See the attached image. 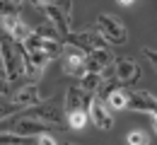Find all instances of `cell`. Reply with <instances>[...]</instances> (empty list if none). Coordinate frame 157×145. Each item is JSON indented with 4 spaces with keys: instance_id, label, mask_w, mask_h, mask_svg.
<instances>
[{
    "instance_id": "obj_1",
    "label": "cell",
    "mask_w": 157,
    "mask_h": 145,
    "mask_svg": "<svg viewBox=\"0 0 157 145\" xmlns=\"http://www.w3.org/2000/svg\"><path fill=\"white\" fill-rule=\"evenodd\" d=\"M0 61L5 68V78L10 85L24 82V46L22 41H15L12 36H0Z\"/></svg>"
},
{
    "instance_id": "obj_2",
    "label": "cell",
    "mask_w": 157,
    "mask_h": 145,
    "mask_svg": "<svg viewBox=\"0 0 157 145\" xmlns=\"http://www.w3.org/2000/svg\"><path fill=\"white\" fill-rule=\"evenodd\" d=\"M97 32L104 36L106 44H114V46H121L128 39V32H126V24L118 20L116 15H109V12H101L97 17Z\"/></svg>"
},
{
    "instance_id": "obj_3",
    "label": "cell",
    "mask_w": 157,
    "mask_h": 145,
    "mask_svg": "<svg viewBox=\"0 0 157 145\" xmlns=\"http://www.w3.org/2000/svg\"><path fill=\"white\" fill-rule=\"evenodd\" d=\"M85 51L73 46V44H65L63 46V53H60V63H63V73L70 75V78H82L87 73L85 68Z\"/></svg>"
},
{
    "instance_id": "obj_4",
    "label": "cell",
    "mask_w": 157,
    "mask_h": 145,
    "mask_svg": "<svg viewBox=\"0 0 157 145\" xmlns=\"http://www.w3.org/2000/svg\"><path fill=\"white\" fill-rule=\"evenodd\" d=\"M87 114H90V121L101 128V131H111L114 128V114H111V109L106 106V102L97 97V94H92V99L87 104Z\"/></svg>"
},
{
    "instance_id": "obj_5",
    "label": "cell",
    "mask_w": 157,
    "mask_h": 145,
    "mask_svg": "<svg viewBox=\"0 0 157 145\" xmlns=\"http://www.w3.org/2000/svg\"><path fill=\"white\" fill-rule=\"evenodd\" d=\"M65 44L78 46V48H82L85 53H87V51H94V48H99V46H109V44L104 41V36L97 32V27H94V29H80V32H70V34L65 36Z\"/></svg>"
},
{
    "instance_id": "obj_6",
    "label": "cell",
    "mask_w": 157,
    "mask_h": 145,
    "mask_svg": "<svg viewBox=\"0 0 157 145\" xmlns=\"http://www.w3.org/2000/svg\"><path fill=\"white\" fill-rule=\"evenodd\" d=\"M126 109L157 116V97L150 94V92H145V90H128V106Z\"/></svg>"
},
{
    "instance_id": "obj_7",
    "label": "cell",
    "mask_w": 157,
    "mask_h": 145,
    "mask_svg": "<svg viewBox=\"0 0 157 145\" xmlns=\"http://www.w3.org/2000/svg\"><path fill=\"white\" fill-rule=\"evenodd\" d=\"M114 75L121 85H133L140 78V65L136 63V58H114Z\"/></svg>"
},
{
    "instance_id": "obj_8",
    "label": "cell",
    "mask_w": 157,
    "mask_h": 145,
    "mask_svg": "<svg viewBox=\"0 0 157 145\" xmlns=\"http://www.w3.org/2000/svg\"><path fill=\"white\" fill-rule=\"evenodd\" d=\"M10 99L17 104L20 109H24V106H34V104H39L41 102V94H39L36 82L24 80V85H20L17 90H12V92H10Z\"/></svg>"
},
{
    "instance_id": "obj_9",
    "label": "cell",
    "mask_w": 157,
    "mask_h": 145,
    "mask_svg": "<svg viewBox=\"0 0 157 145\" xmlns=\"http://www.w3.org/2000/svg\"><path fill=\"white\" fill-rule=\"evenodd\" d=\"M0 27H2V32H5L7 36H12L15 41H24V39L32 34L29 24H24V22L20 20V12H12V15L0 17Z\"/></svg>"
},
{
    "instance_id": "obj_10",
    "label": "cell",
    "mask_w": 157,
    "mask_h": 145,
    "mask_svg": "<svg viewBox=\"0 0 157 145\" xmlns=\"http://www.w3.org/2000/svg\"><path fill=\"white\" fill-rule=\"evenodd\" d=\"M111 63H114V51L109 46H99L94 51H87V56H85V68L92 73H101Z\"/></svg>"
},
{
    "instance_id": "obj_11",
    "label": "cell",
    "mask_w": 157,
    "mask_h": 145,
    "mask_svg": "<svg viewBox=\"0 0 157 145\" xmlns=\"http://www.w3.org/2000/svg\"><path fill=\"white\" fill-rule=\"evenodd\" d=\"M90 99H92V94H87L80 85L68 87V92H65V102H63V109H65V114H68V111H75V109H87Z\"/></svg>"
},
{
    "instance_id": "obj_12",
    "label": "cell",
    "mask_w": 157,
    "mask_h": 145,
    "mask_svg": "<svg viewBox=\"0 0 157 145\" xmlns=\"http://www.w3.org/2000/svg\"><path fill=\"white\" fill-rule=\"evenodd\" d=\"M104 102H106V106L111 109V111H118V109H126L128 106V87L126 85H118V87H114L106 97H104Z\"/></svg>"
},
{
    "instance_id": "obj_13",
    "label": "cell",
    "mask_w": 157,
    "mask_h": 145,
    "mask_svg": "<svg viewBox=\"0 0 157 145\" xmlns=\"http://www.w3.org/2000/svg\"><path fill=\"white\" fill-rule=\"evenodd\" d=\"M87 121H90L87 109H75V111H68V114H65V124H68V128H73V131L85 128Z\"/></svg>"
},
{
    "instance_id": "obj_14",
    "label": "cell",
    "mask_w": 157,
    "mask_h": 145,
    "mask_svg": "<svg viewBox=\"0 0 157 145\" xmlns=\"http://www.w3.org/2000/svg\"><path fill=\"white\" fill-rule=\"evenodd\" d=\"M78 85L87 92V94H97L99 85H101V75H99V73H92V70H87L82 78H78Z\"/></svg>"
},
{
    "instance_id": "obj_15",
    "label": "cell",
    "mask_w": 157,
    "mask_h": 145,
    "mask_svg": "<svg viewBox=\"0 0 157 145\" xmlns=\"http://www.w3.org/2000/svg\"><path fill=\"white\" fill-rule=\"evenodd\" d=\"M29 5H34L36 10L46 7V5H58L65 15H73V0H29Z\"/></svg>"
},
{
    "instance_id": "obj_16",
    "label": "cell",
    "mask_w": 157,
    "mask_h": 145,
    "mask_svg": "<svg viewBox=\"0 0 157 145\" xmlns=\"http://www.w3.org/2000/svg\"><path fill=\"white\" fill-rule=\"evenodd\" d=\"M20 111V106L12 102L7 94H0V119H5V116H12V114H17Z\"/></svg>"
},
{
    "instance_id": "obj_17",
    "label": "cell",
    "mask_w": 157,
    "mask_h": 145,
    "mask_svg": "<svg viewBox=\"0 0 157 145\" xmlns=\"http://www.w3.org/2000/svg\"><path fill=\"white\" fill-rule=\"evenodd\" d=\"M126 143H131V145H145V143H150V138H147L143 131H133V133H128Z\"/></svg>"
},
{
    "instance_id": "obj_18",
    "label": "cell",
    "mask_w": 157,
    "mask_h": 145,
    "mask_svg": "<svg viewBox=\"0 0 157 145\" xmlns=\"http://www.w3.org/2000/svg\"><path fill=\"white\" fill-rule=\"evenodd\" d=\"M12 12H20V5L12 2V0H0V17L12 15Z\"/></svg>"
},
{
    "instance_id": "obj_19",
    "label": "cell",
    "mask_w": 157,
    "mask_h": 145,
    "mask_svg": "<svg viewBox=\"0 0 157 145\" xmlns=\"http://www.w3.org/2000/svg\"><path fill=\"white\" fill-rule=\"evenodd\" d=\"M0 94H10V82H7V78H5L2 61H0Z\"/></svg>"
},
{
    "instance_id": "obj_20",
    "label": "cell",
    "mask_w": 157,
    "mask_h": 145,
    "mask_svg": "<svg viewBox=\"0 0 157 145\" xmlns=\"http://www.w3.org/2000/svg\"><path fill=\"white\" fill-rule=\"evenodd\" d=\"M143 56L152 63V68L157 70V51H155V48H143Z\"/></svg>"
},
{
    "instance_id": "obj_21",
    "label": "cell",
    "mask_w": 157,
    "mask_h": 145,
    "mask_svg": "<svg viewBox=\"0 0 157 145\" xmlns=\"http://www.w3.org/2000/svg\"><path fill=\"white\" fill-rule=\"evenodd\" d=\"M152 131H155V135H157V116H152Z\"/></svg>"
},
{
    "instance_id": "obj_22",
    "label": "cell",
    "mask_w": 157,
    "mask_h": 145,
    "mask_svg": "<svg viewBox=\"0 0 157 145\" xmlns=\"http://www.w3.org/2000/svg\"><path fill=\"white\" fill-rule=\"evenodd\" d=\"M118 2H121V5H133L136 0H118Z\"/></svg>"
},
{
    "instance_id": "obj_23",
    "label": "cell",
    "mask_w": 157,
    "mask_h": 145,
    "mask_svg": "<svg viewBox=\"0 0 157 145\" xmlns=\"http://www.w3.org/2000/svg\"><path fill=\"white\" fill-rule=\"evenodd\" d=\"M12 2H17V5H22V2H24V0H12Z\"/></svg>"
}]
</instances>
